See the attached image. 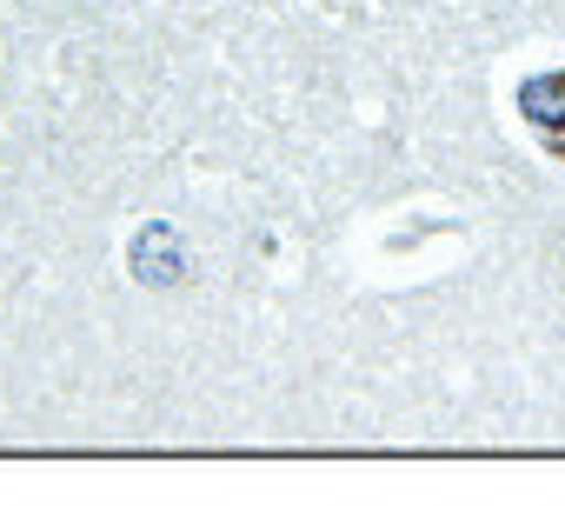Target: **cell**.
Instances as JSON below:
<instances>
[{
  "mask_svg": "<svg viewBox=\"0 0 565 506\" xmlns=\"http://www.w3.org/2000/svg\"><path fill=\"white\" fill-rule=\"evenodd\" d=\"M519 114H525V127H532L552 154H565V67H558V74H532V81L519 87Z\"/></svg>",
  "mask_w": 565,
  "mask_h": 506,
  "instance_id": "obj_1",
  "label": "cell"
},
{
  "mask_svg": "<svg viewBox=\"0 0 565 506\" xmlns=\"http://www.w3.org/2000/svg\"><path fill=\"white\" fill-rule=\"evenodd\" d=\"M134 274H140V281H173V274H180V261H173V233H140Z\"/></svg>",
  "mask_w": 565,
  "mask_h": 506,
  "instance_id": "obj_2",
  "label": "cell"
}]
</instances>
